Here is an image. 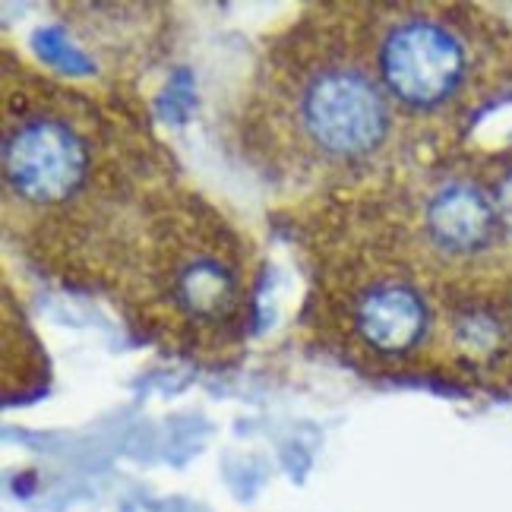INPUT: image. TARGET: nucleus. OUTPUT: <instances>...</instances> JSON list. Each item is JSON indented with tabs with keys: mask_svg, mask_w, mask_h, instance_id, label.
I'll list each match as a JSON object with an SVG mask.
<instances>
[{
	"mask_svg": "<svg viewBox=\"0 0 512 512\" xmlns=\"http://www.w3.org/2000/svg\"><path fill=\"white\" fill-rule=\"evenodd\" d=\"M174 298L190 317H225L238 298V279L219 260H193L174 282Z\"/></svg>",
	"mask_w": 512,
	"mask_h": 512,
	"instance_id": "nucleus-6",
	"label": "nucleus"
},
{
	"mask_svg": "<svg viewBox=\"0 0 512 512\" xmlns=\"http://www.w3.org/2000/svg\"><path fill=\"white\" fill-rule=\"evenodd\" d=\"M193 76L187 70H177L168 86H165V95H162V111L171 114V121H184L193 108Z\"/></svg>",
	"mask_w": 512,
	"mask_h": 512,
	"instance_id": "nucleus-8",
	"label": "nucleus"
},
{
	"mask_svg": "<svg viewBox=\"0 0 512 512\" xmlns=\"http://www.w3.org/2000/svg\"><path fill=\"white\" fill-rule=\"evenodd\" d=\"M386 89L411 108H433L459 89L465 51L456 35L430 19H408L396 26L380 48Z\"/></svg>",
	"mask_w": 512,
	"mask_h": 512,
	"instance_id": "nucleus-2",
	"label": "nucleus"
},
{
	"mask_svg": "<svg viewBox=\"0 0 512 512\" xmlns=\"http://www.w3.org/2000/svg\"><path fill=\"white\" fill-rule=\"evenodd\" d=\"M497 209L475 184L452 181L440 187L427 203V231L446 250L471 253L490 241L497 228Z\"/></svg>",
	"mask_w": 512,
	"mask_h": 512,
	"instance_id": "nucleus-4",
	"label": "nucleus"
},
{
	"mask_svg": "<svg viewBox=\"0 0 512 512\" xmlns=\"http://www.w3.org/2000/svg\"><path fill=\"white\" fill-rule=\"evenodd\" d=\"M497 215L503 219V225L512 231V174L503 177L500 193H497Z\"/></svg>",
	"mask_w": 512,
	"mask_h": 512,
	"instance_id": "nucleus-9",
	"label": "nucleus"
},
{
	"mask_svg": "<svg viewBox=\"0 0 512 512\" xmlns=\"http://www.w3.org/2000/svg\"><path fill=\"white\" fill-rule=\"evenodd\" d=\"M304 127L310 140L332 155H367L383 143L389 111L383 92L364 73L336 67L307 86Z\"/></svg>",
	"mask_w": 512,
	"mask_h": 512,
	"instance_id": "nucleus-1",
	"label": "nucleus"
},
{
	"mask_svg": "<svg viewBox=\"0 0 512 512\" xmlns=\"http://www.w3.org/2000/svg\"><path fill=\"white\" fill-rule=\"evenodd\" d=\"M358 329L367 345L386 354L415 348L427 329V307L411 288L380 285L358 304Z\"/></svg>",
	"mask_w": 512,
	"mask_h": 512,
	"instance_id": "nucleus-5",
	"label": "nucleus"
},
{
	"mask_svg": "<svg viewBox=\"0 0 512 512\" xmlns=\"http://www.w3.org/2000/svg\"><path fill=\"white\" fill-rule=\"evenodd\" d=\"M89 152L61 121H29L4 143L7 184L32 203H61L86 181Z\"/></svg>",
	"mask_w": 512,
	"mask_h": 512,
	"instance_id": "nucleus-3",
	"label": "nucleus"
},
{
	"mask_svg": "<svg viewBox=\"0 0 512 512\" xmlns=\"http://www.w3.org/2000/svg\"><path fill=\"white\" fill-rule=\"evenodd\" d=\"M35 51L38 57H42L45 64L57 67V70H64V73H76V76H86L92 73V64H89V57L76 48L67 32L64 29H57V26H45V29H38L35 32Z\"/></svg>",
	"mask_w": 512,
	"mask_h": 512,
	"instance_id": "nucleus-7",
	"label": "nucleus"
}]
</instances>
